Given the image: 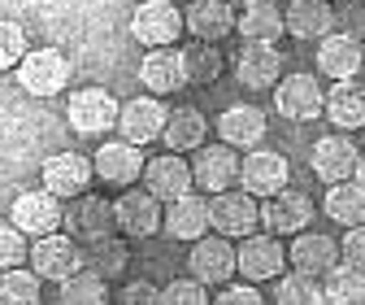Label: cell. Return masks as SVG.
<instances>
[{
  "label": "cell",
  "mask_w": 365,
  "mask_h": 305,
  "mask_svg": "<svg viewBox=\"0 0 365 305\" xmlns=\"http://www.w3.org/2000/svg\"><path fill=\"white\" fill-rule=\"evenodd\" d=\"M9 223H14L26 240L53 236V231H61V223H66V205H61L53 192L31 188V192H18V196H14V205H9Z\"/></svg>",
  "instance_id": "obj_1"
},
{
  "label": "cell",
  "mask_w": 365,
  "mask_h": 305,
  "mask_svg": "<svg viewBox=\"0 0 365 305\" xmlns=\"http://www.w3.org/2000/svg\"><path fill=\"white\" fill-rule=\"evenodd\" d=\"M18 83L31 96H57L70 83V61L61 49H26V57L18 61Z\"/></svg>",
  "instance_id": "obj_2"
},
{
  "label": "cell",
  "mask_w": 365,
  "mask_h": 305,
  "mask_svg": "<svg viewBox=\"0 0 365 305\" xmlns=\"http://www.w3.org/2000/svg\"><path fill=\"white\" fill-rule=\"evenodd\" d=\"M209 223L226 240H244L261 227V201L248 192H235V188L217 192V196H209Z\"/></svg>",
  "instance_id": "obj_3"
},
{
  "label": "cell",
  "mask_w": 365,
  "mask_h": 305,
  "mask_svg": "<svg viewBox=\"0 0 365 305\" xmlns=\"http://www.w3.org/2000/svg\"><path fill=\"white\" fill-rule=\"evenodd\" d=\"M26 261H31V271H35L39 279H53V284H61V279H70V275L83 266V249H78V240H74V236H61V231H53V236H39V240H31V253H26Z\"/></svg>",
  "instance_id": "obj_4"
},
{
  "label": "cell",
  "mask_w": 365,
  "mask_h": 305,
  "mask_svg": "<svg viewBox=\"0 0 365 305\" xmlns=\"http://www.w3.org/2000/svg\"><path fill=\"white\" fill-rule=\"evenodd\" d=\"M118 101L105 92V87H78V92L66 101V118L78 136H105V131L118 126Z\"/></svg>",
  "instance_id": "obj_5"
},
{
  "label": "cell",
  "mask_w": 365,
  "mask_h": 305,
  "mask_svg": "<svg viewBox=\"0 0 365 305\" xmlns=\"http://www.w3.org/2000/svg\"><path fill=\"white\" fill-rule=\"evenodd\" d=\"M130 35L140 44H148V49H170L182 35V9L174 0H144V5L130 14Z\"/></svg>",
  "instance_id": "obj_6"
},
{
  "label": "cell",
  "mask_w": 365,
  "mask_h": 305,
  "mask_svg": "<svg viewBox=\"0 0 365 305\" xmlns=\"http://www.w3.org/2000/svg\"><path fill=\"white\" fill-rule=\"evenodd\" d=\"M292 179V170H287V157L283 153H274V149H252L248 157H240V188L257 201L274 196V192H283Z\"/></svg>",
  "instance_id": "obj_7"
},
{
  "label": "cell",
  "mask_w": 365,
  "mask_h": 305,
  "mask_svg": "<svg viewBox=\"0 0 365 305\" xmlns=\"http://www.w3.org/2000/svg\"><path fill=\"white\" fill-rule=\"evenodd\" d=\"M235 257H240V275L248 279V284H265V279H279L283 271H287V249H283V240L279 236H244L240 240V249H235Z\"/></svg>",
  "instance_id": "obj_8"
},
{
  "label": "cell",
  "mask_w": 365,
  "mask_h": 305,
  "mask_svg": "<svg viewBox=\"0 0 365 305\" xmlns=\"http://www.w3.org/2000/svg\"><path fill=\"white\" fill-rule=\"evenodd\" d=\"M274 109H279L283 118H292V122L322 118V109H327L322 83H317L313 74H287V79H279V83H274Z\"/></svg>",
  "instance_id": "obj_9"
},
{
  "label": "cell",
  "mask_w": 365,
  "mask_h": 305,
  "mask_svg": "<svg viewBox=\"0 0 365 305\" xmlns=\"http://www.w3.org/2000/svg\"><path fill=\"white\" fill-rule=\"evenodd\" d=\"M313 223V201L296 188H283V192H274L261 201V227L269 236H300L304 227Z\"/></svg>",
  "instance_id": "obj_10"
},
{
  "label": "cell",
  "mask_w": 365,
  "mask_h": 305,
  "mask_svg": "<svg viewBox=\"0 0 365 305\" xmlns=\"http://www.w3.org/2000/svg\"><path fill=\"white\" fill-rule=\"evenodd\" d=\"M165 118H170V109L161 105V96H135V101H126L118 109V140L144 149V144L161 140Z\"/></svg>",
  "instance_id": "obj_11"
},
{
  "label": "cell",
  "mask_w": 365,
  "mask_h": 305,
  "mask_svg": "<svg viewBox=\"0 0 365 305\" xmlns=\"http://www.w3.org/2000/svg\"><path fill=\"white\" fill-rule=\"evenodd\" d=\"M91 174H96V166L87 153H48L43 157V192H53L57 201H74L87 192Z\"/></svg>",
  "instance_id": "obj_12"
},
{
  "label": "cell",
  "mask_w": 365,
  "mask_h": 305,
  "mask_svg": "<svg viewBox=\"0 0 365 305\" xmlns=\"http://www.w3.org/2000/svg\"><path fill=\"white\" fill-rule=\"evenodd\" d=\"M161 201L148 188H130L113 201V218H118V231L126 240H148L153 231H161Z\"/></svg>",
  "instance_id": "obj_13"
},
{
  "label": "cell",
  "mask_w": 365,
  "mask_h": 305,
  "mask_svg": "<svg viewBox=\"0 0 365 305\" xmlns=\"http://www.w3.org/2000/svg\"><path fill=\"white\" fill-rule=\"evenodd\" d=\"M140 179H144V188H148L161 205H170V201H178V196H187V192L196 188V179H192V161H182L178 153H157V157H148Z\"/></svg>",
  "instance_id": "obj_14"
},
{
  "label": "cell",
  "mask_w": 365,
  "mask_h": 305,
  "mask_svg": "<svg viewBox=\"0 0 365 305\" xmlns=\"http://www.w3.org/2000/svg\"><path fill=\"white\" fill-rule=\"evenodd\" d=\"M356 161H361V149L344 136V131H335V136H322L313 144L309 153V166L322 184H344V179H356Z\"/></svg>",
  "instance_id": "obj_15"
},
{
  "label": "cell",
  "mask_w": 365,
  "mask_h": 305,
  "mask_svg": "<svg viewBox=\"0 0 365 305\" xmlns=\"http://www.w3.org/2000/svg\"><path fill=\"white\" fill-rule=\"evenodd\" d=\"M192 279H200L205 288H213V284H226L235 271H240V257H235V244L226 240V236H200L196 244H192Z\"/></svg>",
  "instance_id": "obj_16"
},
{
  "label": "cell",
  "mask_w": 365,
  "mask_h": 305,
  "mask_svg": "<svg viewBox=\"0 0 365 305\" xmlns=\"http://www.w3.org/2000/svg\"><path fill=\"white\" fill-rule=\"evenodd\" d=\"M192 179L200 188H209L213 196L217 192H231L240 184V153L231 144H200L196 149V161H192Z\"/></svg>",
  "instance_id": "obj_17"
},
{
  "label": "cell",
  "mask_w": 365,
  "mask_h": 305,
  "mask_svg": "<svg viewBox=\"0 0 365 305\" xmlns=\"http://www.w3.org/2000/svg\"><path fill=\"white\" fill-rule=\"evenodd\" d=\"M287 266L309 275V279H327L339 266V244L331 236H322V231H300V236H292Z\"/></svg>",
  "instance_id": "obj_18"
},
{
  "label": "cell",
  "mask_w": 365,
  "mask_h": 305,
  "mask_svg": "<svg viewBox=\"0 0 365 305\" xmlns=\"http://www.w3.org/2000/svg\"><path fill=\"white\" fill-rule=\"evenodd\" d=\"M61 227H70V236L74 240H101V236H113V227H118V218H113V201H105V196H91V192H83V196H74L70 205H66V223Z\"/></svg>",
  "instance_id": "obj_19"
},
{
  "label": "cell",
  "mask_w": 365,
  "mask_h": 305,
  "mask_svg": "<svg viewBox=\"0 0 365 305\" xmlns=\"http://www.w3.org/2000/svg\"><path fill=\"white\" fill-rule=\"evenodd\" d=\"M91 166H96V174H101L105 184H113V188H130V184L144 174V153H140V144L105 140L96 153H91Z\"/></svg>",
  "instance_id": "obj_20"
},
{
  "label": "cell",
  "mask_w": 365,
  "mask_h": 305,
  "mask_svg": "<svg viewBox=\"0 0 365 305\" xmlns=\"http://www.w3.org/2000/svg\"><path fill=\"white\" fill-rule=\"evenodd\" d=\"M161 231H165L170 240H192V244H196L200 236L213 231V223H209V201L196 196V192L170 201L165 214H161Z\"/></svg>",
  "instance_id": "obj_21"
},
{
  "label": "cell",
  "mask_w": 365,
  "mask_h": 305,
  "mask_svg": "<svg viewBox=\"0 0 365 305\" xmlns=\"http://www.w3.org/2000/svg\"><path fill=\"white\" fill-rule=\"evenodd\" d=\"M235 79L248 87V92L274 87L283 79V53L274 49V44H244L235 53Z\"/></svg>",
  "instance_id": "obj_22"
},
{
  "label": "cell",
  "mask_w": 365,
  "mask_h": 305,
  "mask_svg": "<svg viewBox=\"0 0 365 305\" xmlns=\"http://www.w3.org/2000/svg\"><path fill=\"white\" fill-rule=\"evenodd\" d=\"M361 66H365V49H361V39L348 35V31H331L322 39V49H317V70H322L327 79H335V83L356 79Z\"/></svg>",
  "instance_id": "obj_23"
},
{
  "label": "cell",
  "mask_w": 365,
  "mask_h": 305,
  "mask_svg": "<svg viewBox=\"0 0 365 305\" xmlns=\"http://www.w3.org/2000/svg\"><path fill=\"white\" fill-rule=\"evenodd\" d=\"M140 83H148V96H170L187 87V66L178 49H148L140 61Z\"/></svg>",
  "instance_id": "obj_24"
},
{
  "label": "cell",
  "mask_w": 365,
  "mask_h": 305,
  "mask_svg": "<svg viewBox=\"0 0 365 305\" xmlns=\"http://www.w3.org/2000/svg\"><path fill=\"white\" fill-rule=\"evenodd\" d=\"M182 26H187L192 39H205V44H222L226 35L235 31V9L226 0H192L182 9Z\"/></svg>",
  "instance_id": "obj_25"
},
{
  "label": "cell",
  "mask_w": 365,
  "mask_h": 305,
  "mask_svg": "<svg viewBox=\"0 0 365 305\" xmlns=\"http://www.w3.org/2000/svg\"><path fill=\"white\" fill-rule=\"evenodd\" d=\"M265 131H269V122H265V109H257V105H231L217 118V140L231 149H261Z\"/></svg>",
  "instance_id": "obj_26"
},
{
  "label": "cell",
  "mask_w": 365,
  "mask_h": 305,
  "mask_svg": "<svg viewBox=\"0 0 365 305\" xmlns=\"http://www.w3.org/2000/svg\"><path fill=\"white\" fill-rule=\"evenodd\" d=\"M283 26L296 39H327L339 22H335V5H331V0H287Z\"/></svg>",
  "instance_id": "obj_27"
},
{
  "label": "cell",
  "mask_w": 365,
  "mask_h": 305,
  "mask_svg": "<svg viewBox=\"0 0 365 305\" xmlns=\"http://www.w3.org/2000/svg\"><path fill=\"white\" fill-rule=\"evenodd\" d=\"M235 31L244 35V44H279V35L287 31L283 26V5H274V0H257V5H248V9L235 14Z\"/></svg>",
  "instance_id": "obj_28"
},
{
  "label": "cell",
  "mask_w": 365,
  "mask_h": 305,
  "mask_svg": "<svg viewBox=\"0 0 365 305\" xmlns=\"http://www.w3.org/2000/svg\"><path fill=\"white\" fill-rule=\"evenodd\" d=\"M205 136H209V118H205L196 105H178V109H170L165 131H161V140L170 144V153H192V149L205 144Z\"/></svg>",
  "instance_id": "obj_29"
},
{
  "label": "cell",
  "mask_w": 365,
  "mask_h": 305,
  "mask_svg": "<svg viewBox=\"0 0 365 305\" xmlns=\"http://www.w3.org/2000/svg\"><path fill=\"white\" fill-rule=\"evenodd\" d=\"M322 209H327L331 223L361 227V223H365V184H361V179L331 184V188H327V196H322Z\"/></svg>",
  "instance_id": "obj_30"
},
{
  "label": "cell",
  "mask_w": 365,
  "mask_h": 305,
  "mask_svg": "<svg viewBox=\"0 0 365 305\" xmlns=\"http://www.w3.org/2000/svg\"><path fill=\"white\" fill-rule=\"evenodd\" d=\"M327 118L344 131H361L365 126V87L361 83H335L327 92Z\"/></svg>",
  "instance_id": "obj_31"
},
{
  "label": "cell",
  "mask_w": 365,
  "mask_h": 305,
  "mask_svg": "<svg viewBox=\"0 0 365 305\" xmlns=\"http://www.w3.org/2000/svg\"><path fill=\"white\" fill-rule=\"evenodd\" d=\"M126 261H130V249H126V240H118V236L87 240V249H83V266L96 271L101 279H118V275L126 271Z\"/></svg>",
  "instance_id": "obj_32"
},
{
  "label": "cell",
  "mask_w": 365,
  "mask_h": 305,
  "mask_svg": "<svg viewBox=\"0 0 365 305\" xmlns=\"http://www.w3.org/2000/svg\"><path fill=\"white\" fill-rule=\"evenodd\" d=\"M57 296H61V305H109V279L78 266L70 279L57 284Z\"/></svg>",
  "instance_id": "obj_33"
},
{
  "label": "cell",
  "mask_w": 365,
  "mask_h": 305,
  "mask_svg": "<svg viewBox=\"0 0 365 305\" xmlns=\"http://www.w3.org/2000/svg\"><path fill=\"white\" fill-rule=\"evenodd\" d=\"M322 296H327V305H365V271L339 261L322 279Z\"/></svg>",
  "instance_id": "obj_34"
},
{
  "label": "cell",
  "mask_w": 365,
  "mask_h": 305,
  "mask_svg": "<svg viewBox=\"0 0 365 305\" xmlns=\"http://www.w3.org/2000/svg\"><path fill=\"white\" fill-rule=\"evenodd\" d=\"M274 305H327L322 296V279H309L300 271H283L279 279H274Z\"/></svg>",
  "instance_id": "obj_35"
},
{
  "label": "cell",
  "mask_w": 365,
  "mask_h": 305,
  "mask_svg": "<svg viewBox=\"0 0 365 305\" xmlns=\"http://www.w3.org/2000/svg\"><path fill=\"white\" fill-rule=\"evenodd\" d=\"M182 66H187V83H213L226 66L222 49L217 44H205V39H192L187 49H182Z\"/></svg>",
  "instance_id": "obj_36"
},
{
  "label": "cell",
  "mask_w": 365,
  "mask_h": 305,
  "mask_svg": "<svg viewBox=\"0 0 365 305\" xmlns=\"http://www.w3.org/2000/svg\"><path fill=\"white\" fill-rule=\"evenodd\" d=\"M0 305H39V275L35 271H0Z\"/></svg>",
  "instance_id": "obj_37"
},
{
  "label": "cell",
  "mask_w": 365,
  "mask_h": 305,
  "mask_svg": "<svg viewBox=\"0 0 365 305\" xmlns=\"http://www.w3.org/2000/svg\"><path fill=\"white\" fill-rule=\"evenodd\" d=\"M22 57H26V31L9 18H0V70H18Z\"/></svg>",
  "instance_id": "obj_38"
},
{
  "label": "cell",
  "mask_w": 365,
  "mask_h": 305,
  "mask_svg": "<svg viewBox=\"0 0 365 305\" xmlns=\"http://www.w3.org/2000/svg\"><path fill=\"white\" fill-rule=\"evenodd\" d=\"M26 253H31L26 236H22L14 223H0V271H14V266H22V261H26Z\"/></svg>",
  "instance_id": "obj_39"
},
{
  "label": "cell",
  "mask_w": 365,
  "mask_h": 305,
  "mask_svg": "<svg viewBox=\"0 0 365 305\" xmlns=\"http://www.w3.org/2000/svg\"><path fill=\"white\" fill-rule=\"evenodd\" d=\"M161 305H213L200 279H174L161 288Z\"/></svg>",
  "instance_id": "obj_40"
},
{
  "label": "cell",
  "mask_w": 365,
  "mask_h": 305,
  "mask_svg": "<svg viewBox=\"0 0 365 305\" xmlns=\"http://www.w3.org/2000/svg\"><path fill=\"white\" fill-rule=\"evenodd\" d=\"M118 305H161V288L148 279H135L118 292Z\"/></svg>",
  "instance_id": "obj_41"
},
{
  "label": "cell",
  "mask_w": 365,
  "mask_h": 305,
  "mask_svg": "<svg viewBox=\"0 0 365 305\" xmlns=\"http://www.w3.org/2000/svg\"><path fill=\"white\" fill-rule=\"evenodd\" d=\"M339 257L348 261V266L365 271V223H361V227H348V236H344V244H339Z\"/></svg>",
  "instance_id": "obj_42"
},
{
  "label": "cell",
  "mask_w": 365,
  "mask_h": 305,
  "mask_svg": "<svg viewBox=\"0 0 365 305\" xmlns=\"http://www.w3.org/2000/svg\"><path fill=\"white\" fill-rule=\"evenodd\" d=\"M213 305H265V296L257 292V284H231V288H222Z\"/></svg>",
  "instance_id": "obj_43"
},
{
  "label": "cell",
  "mask_w": 365,
  "mask_h": 305,
  "mask_svg": "<svg viewBox=\"0 0 365 305\" xmlns=\"http://www.w3.org/2000/svg\"><path fill=\"white\" fill-rule=\"evenodd\" d=\"M335 22H344V31L356 35V39L365 44V0H352V5L335 9Z\"/></svg>",
  "instance_id": "obj_44"
},
{
  "label": "cell",
  "mask_w": 365,
  "mask_h": 305,
  "mask_svg": "<svg viewBox=\"0 0 365 305\" xmlns=\"http://www.w3.org/2000/svg\"><path fill=\"white\" fill-rule=\"evenodd\" d=\"M231 9H248V5H257V0H226Z\"/></svg>",
  "instance_id": "obj_45"
},
{
  "label": "cell",
  "mask_w": 365,
  "mask_h": 305,
  "mask_svg": "<svg viewBox=\"0 0 365 305\" xmlns=\"http://www.w3.org/2000/svg\"><path fill=\"white\" fill-rule=\"evenodd\" d=\"M356 179L365 184V149H361V161H356Z\"/></svg>",
  "instance_id": "obj_46"
}]
</instances>
